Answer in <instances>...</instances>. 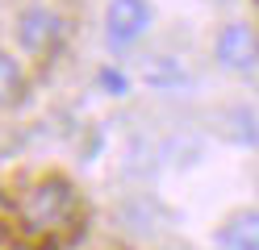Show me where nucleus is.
<instances>
[{"mask_svg": "<svg viewBox=\"0 0 259 250\" xmlns=\"http://www.w3.org/2000/svg\"><path fill=\"white\" fill-rule=\"evenodd\" d=\"M213 55L222 67H230V71H251L259 63V33L242 21H230L218 29V42H213Z\"/></svg>", "mask_w": 259, "mask_h": 250, "instance_id": "7ed1b4c3", "label": "nucleus"}, {"mask_svg": "<svg viewBox=\"0 0 259 250\" xmlns=\"http://www.w3.org/2000/svg\"><path fill=\"white\" fill-rule=\"evenodd\" d=\"M25 92V75H21V63L9 55V50H0V109L17 105Z\"/></svg>", "mask_w": 259, "mask_h": 250, "instance_id": "6e6552de", "label": "nucleus"}, {"mask_svg": "<svg viewBox=\"0 0 259 250\" xmlns=\"http://www.w3.org/2000/svg\"><path fill=\"white\" fill-rule=\"evenodd\" d=\"M96 79H101V83H109V92H125V79H121L117 71H109V67H105V71L96 75Z\"/></svg>", "mask_w": 259, "mask_h": 250, "instance_id": "1a4fd4ad", "label": "nucleus"}, {"mask_svg": "<svg viewBox=\"0 0 259 250\" xmlns=\"http://www.w3.org/2000/svg\"><path fill=\"white\" fill-rule=\"evenodd\" d=\"M151 21H155V13H151L147 0H109V9H105V38H109V46L125 50V46L147 38Z\"/></svg>", "mask_w": 259, "mask_h": 250, "instance_id": "f03ea898", "label": "nucleus"}, {"mask_svg": "<svg viewBox=\"0 0 259 250\" xmlns=\"http://www.w3.org/2000/svg\"><path fill=\"white\" fill-rule=\"evenodd\" d=\"M142 75H147V83L159 88V92H184V88H188V67H184L180 59H171V55L151 59Z\"/></svg>", "mask_w": 259, "mask_h": 250, "instance_id": "423d86ee", "label": "nucleus"}, {"mask_svg": "<svg viewBox=\"0 0 259 250\" xmlns=\"http://www.w3.org/2000/svg\"><path fill=\"white\" fill-rule=\"evenodd\" d=\"M17 38H21V46L29 55H51L59 46V38H63V17L55 9H46V5H34V9H25L17 17Z\"/></svg>", "mask_w": 259, "mask_h": 250, "instance_id": "20e7f679", "label": "nucleus"}, {"mask_svg": "<svg viewBox=\"0 0 259 250\" xmlns=\"http://www.w3.org/2000/svg\"><path fill=\"white\" fill-rule=\"evenodd\" d=\"M218 250H259V209H238L218 229Z\"/></svg>", "mask_w": 259, "mask_h": 250, "instance_id": "39448f33", "label": "nucleus"}, {"mask_svg": "<svg viewBox=\"0 0 259 250\" xmlns=\"http://www.w3.org/2000/svg\"><path fill=\"white\" fill-rule=\"evenodd\" d=\"M226 138H230L234 146H255L259 142V121H255V113L247 105H234V109H226Z\"/></svg>", "mask_w": 259, "mask_h": 250, "instance_id": "0eeeda50", "label": "nucleus"}, {"mask_svg": "<svg viewBox=\"0 0 259 250\" xmlns=\"http://www.w3.org/2000/svg\"><path fill=\"white\" fill-rule=\"evenodd\" d=\"M71 217H75V188L67 179H42L25 196V209H21V221L34 233H59L71 225Z\"/></svg>", "mask_w": 259, "mask_h": 250, "instance_id": "f257e3e1", "label": "nucleus"}]
</instances>
